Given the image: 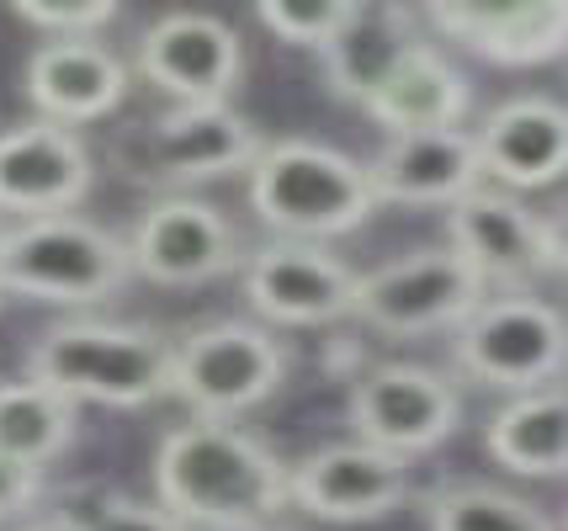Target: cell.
Here are the masks:
<instances>
[{
	"instance_id": "obj_1",
	"label": "cell",
	"mask_w": 568,
	"mask_h": 531,
	"mask_svg": "<svg viewBox=\"0 0 568 531\" xmlns=\"http://www.w3.org/2000/svg\"><path fill=\"white\" fill-rule=\"evenodd\" d=\"M154 506L186 531L276 527L287 515V462L229 420H192L160 441Z\"/></svg>"
},
{
	"instance_id": "obj_2",
	"label": "cell",
	"mask_w": 568,
	"mask_h": 531,
	"mask_svg": "<svg viewBox=\"0 0 568 531\" xmlns=\"http://www.w3.org/2000/svg\"><path fill=\"white\" fill-rule=\"evenodd\" d=\"M27 378L59 399L101 409H149L171 399V340L144 325L70 319L38 335L27 351Z\"/></svg>"
},
{
	"instance_id": "obj_3",
	"label": "cell",
	"mask_w": 568,
	"mask_h": 531,
	"mask_svg": "<svg viewBox=\"0 0 568 531\" xmlns=\"http://www.w3.org/2000/svg\"><path fill=\"white\" fill-rule=\"evenodd\" d=\"M245 176L250 207L276 239L324 245L335 234H356L377 213L367 165L320 139H272Z\"/></svg>"
},
{
	"instance_id": "obj_4",
	"label": "cell",
	"mask_w": 568,
	"mask_h": 531,
	"mask_svg": "<svg viewBox=\"0 0 568 531\" xmlns=\"http://www.w3.org/2000/svg\"><path fill=\"white\" fill-rule=\"evenodd\" d=\"M133 277L123 234L91 224L80 213L64 218H22L0 224V293L32 304H101L118 298Z\"/></svg>"
},
{
	"instance_id": "obj_5",
	"label": "cell",
	"mask_w": 568,
	"mask_h": 531,
	"mask_svg": "<svg viewBox=\"0 0 568 531\" xmlns=\"http://www.w3.org/2000/svg\"><path fill=\"white\" fill-rule=\"evenodd\" d=\"M287 388V346L266 325L219 319L171 346V399L197 420H240Z\"/></svg>"
},
{
	"instance_id": "obj_6",
	"label": "cell",
	"mask_w": 568,
	"mask_h": 531,
	"mask_svg": "<svg viewBox=\"0 0 568 531\" xmlns=\"http://www.w3.org/2000/svg\"><path fill=\"white\" fill-rule=\"evenodd\" d=\"M463 378L495 394H537L564 378V314L531 293H489L452 329Z\"/></svg>"
},
{
	"instance_id": "obj_7",
	"label": "cell",
	"mask_w": 568,
	"mask_h": 531,
	"mask_svg": "<svg viewBox=\"0 0 568 531\" xmlns=\"http://www.w3.org/2000/svg\"><path fill=\"white\" fill-rule=\"evenodd\" d=\"M484 298H489V287L468 261L452 245H430V251H409L367 277H356L351 319H362L377 335L415 340V335L457 329Z\"/></svg>"
},
{
	"instance_id": "obj_8",
	"label": "cell",
	"mask_w": 568,
	"mask_h": 531,
	"mask_svg": "<svg viewBox=\"0 0 568 531\" xmlns=\"http://www.w3.org/2000/svg\"><path fill=\"white\" fill-rule=\"evenodd\" d=\"M446 245L468 261L495 293H526L531 282L564 272V234L558 224L537 218L531 207L499 192V186H473L463 203L446 207Z\"/></svg>"
},
{
	"instance_id": "obj_9",
	"label": "cell",
	"mask_w": 568,
	"mask_h": 531,
	"mask_svg": "<svg viewBox=\"0 0 568 531\" xmlns=\"http://www.w3.org/2000/svg\"><path fill=\"white\" fill-rule=\"evenodd\" d=\"M351 426H356V441L409 462L457 436L463 394H457V382L430 367L383 361L351 388Z\"/></svg>"
},
{
	"instance_id": "obj_10",
	"label": "cell",
	"mask_w": 568,
	"mask_h": 531,
	"mask_svg": "<svg viewBox=\"0 0 568 531\" xmlns=\"http://www.w3.org/2000/svg\"><path fill=\"white\" fill-rule=\"evenodd\" d=\"M415 500V473L394 452H377L367 441H335L320 452L287 462V510H303L329 527L383 521Z\"/></svg>"
},
{
	"instance_id": "obj_11",
	"label": "cell",
	"mask_w": 568,
	"mask_h": 531,
	"mask_svg": "<svg viewBox=\"0 0 568 531\" xmlns=\"http://www.w3.org/2000/svg\"><path fill=\"white\" fill-rule=\"evenodd\" d=\"M261 150H266L261 127L234 106H171L144 127L128 176L154 186H197V181L245 176Z\"/></svg>"
},
{
	"instance_id": "obj_12",
	"label": "cell",
	"mask_w": 568,
	"mask_h": 531,
	"mask_svg": "<svg viewBox=\"0 0 568 531\" xmlns=\"http://www.w3.org/2000/svg\"><path fill=\"white\" fill-rule=\"evenodd\" d=\"M128 245V266L160 287H202L245 266L240 228L202 197H165L139 213Z\"/></svg>"
},
{
	"instance_id": "obj_13",
	"label": "cell",
	"mask_w": 568,
	"mask_h": 531,
	"mask_svg": "<svg viewBox=\"0 0 568 531\" xmlns=\"http://www.w3.org/2000/svg\"><path fill=\"white\" fill-rule=\"evenodd\" d=\"M250 308L282 329L341 325L356 308V272L324 245L303 239H272L240 266Z\"/></svg>"
},
{
	"instance_id": "obj_14",
	"label": "cell",
	"mask_w": 568,
	"mask_h": 531,
	"mask_svg": "<svg viewBox=\"0 0 568 531\" xmlns=\"http://www.w3.org/2000/svg\"><path fill=\"white\" fill-rule=\"evenodd\" d=\"M139 75L175 106H229L245 75V43L223 17L171 11L139 38Z\"/></svg>"
},
{
	"instance_id": "obj_15",
	"label": "cell",
	"mask_w": 568,
	"mask_h": 531,
	"mask_svg": "<svg viewBox=\"0 0 568 531\" xmlns=\"http://www.w3.org/2000/svg\"><path fill=\"white\" fill-rule=\"evenodd\" d=\"M91 150L80 133L59 123H17L0 133V213L22 218H64L91 197Z\"/></svg>"
},
{
	"instance_id": "obj_16",
	"label": "cell",
	"mask_w": 568,
	"mask_h": 531,
	"mask_svg": "<svg viewBox=\"0 0 568 531\" xmlns=\"http://www.w3.org/2000/svg\"><path fill=\"white\" fill-rule=\"evenodd\" d=\"M22 91L43 123L74 133V127L101 123L123 106L128 70L101 38H43V49L22 70Z\"/></svg>"
},
{
	"instance_id": "obj_17",
	"label": "cell",
	"mask_w": 568,
	"mask_h": 531,
	"mask_svg": "<svg viewBox=\"0 0 568 531\" xmlns=\"http://www.w3.org/2000/svg\"><path fill=\"white\" fill-rule=\"evenodd\" d=\"M473 154L484 186L499 192H542L558 186L568 171V118L552 96H516L495 106L473 133Z\"/></svg>"
},
{
	"instance_id": "obj_18",
	"label": "cell",
	"mask_w": 568,
	"mask_h": 531,
	"mask_svg": "<svg viewBox=\"0 0 568 531\" xmlns=\"http://www.w3.org/2000/svg\"><path fill=\"white\" fill-rule=\"evenodd\" d=\"M367 186L377 207H452L473 186H484L468 127H430V133H394L367 165Z\"/></svg>"
},
{
	"instance_id": "obj_19",
	"label": "cell",
	"mask_w": 568,
	"mask_h": 531,
	"mask_svg": "<svg viewBox=\"0 0 568 531\" xmlns=\"http://www.w3.org/2000/svg\"><path fill=\"white\" fill-rule=\"evenodd\" d=\"M430 32L446 43H463L468 53L526 70V64H552L564 59L568 43V6L558 0H531V6H463V0H430L425 6Z\"/></svg>"
},
{
	"instance_id": "obj_20",
	"label": "cell",
	"mask_w": 568,
	"mask_h": 531,
	"mask_svg": "<svg viewBox=\"0 0 568 531\" xmlns=\"http://www.w3.org/2000/svg\"><path fill=\"white\" fill-rule=\"evenodd\" d=\"M473 102L468 75L446 59L436 43H409L394 59V70L372 85V96L362 102L377 127L394 133H430V127H463Z\"/></svg>"
},
{
	"instance_id": "obj_21",
	"label": "cell",
	"mask_w": 568,
	"mask_h": 531,
	"mask_svg": "<svg viewBox=\"0 0 568 531\" xmlns=\"http://www.w3.org/2000/svg\"><path fill=\"white\" fill-rule=\"evenodd\" d=\"M484 452L520 479H564L568 462V399L564 388L516 394L484 430Z\"/></svg>"
},
{
	"instance_id": "obj_22",
	"label": "cell",
	"mask_w": 568,
	"mask_h": 531,
	"mask_svg": "<svg viewBox=\"0 0 568 531\" xmlns=\"http://www.w3.org/2000/svg\"><path fill=\"white\" fill-rule=\"evenodd\" d=\"M409 43H420V38H415V17L404 6H362L356 22L335 38V49L324 53L335 96L362 106L372 96V85L394 70V59Z\"/></svg>"
},
{
	"instance_id": "obj_23",
	"label": "cell",
	"mask_w": 568,
	"mask_h": 531,
	"mask_svg": "<svg viewBox=\"0 0 568 531\" xmlns=\"http://www.w3.org/2000/svg\"><path fill=\"white\" fill-rule=\"evenodd\" d=\"M74 430H80V409L53 388L32 378L0 382V457H17L43 473L53 457L70 452Z\"/></svg>"
},
{
	"instance_id": "obj_24",
	"label": "cell",
	"mask_w": 568,
	"mask_h": 531,
	"mask_svg": "<svg viewBox=\"0 0 568 531\" xmlns=\"http://www.w3.org/2000/svg\"><path fill=\"white\" fill-rule=\"evenodd\" d=\"M425 527L430 531H564L558 515L520 500L499 483H452L425 500Z\"/></svg>"
},
{
	"instance_id": "obj_25",
	"label": "cell",
	"mask_w": 568,
	"mask_h": 531,
	"mask_svg": "<svg viewBox=\"0 0 568 531\" xmlns=\"http://www.w3.org/2000/svg\"><path fill=\"white\" fill-rule=\"evenodd\" d=\"M356 11H362V6H351V0H261V6H255L261 27L272 32L276 43L314 49V53L335 49V38L356 22Z\"/></svg>"
},
{
	"instance_id": "obj_26",
	"label": "cell",
	"mask_w": 568,
	"mask_h": 531,
	"mask_svg": "<svg viewBox=\"0 0 568 531\" xmlns=\"http://www.w3.org/2000/svg\"><path fill=\"white\" fill-rule=\"evenodd\" d=\"M11 17L49 38H101L123 17V6L118 0H17Z\"/></svg>"
},
{
	"instance_id": "obj_27",
	"label": "cell",
	"mask_w": 568,
	"mask_h": 531,
	"mask_svg": "<svg viewBox=\"0 0 568 531\" xmlns=\"http://www.w3.org/2000/svg\"><path fill=\"white\" fill-rule=\"evenodd\" d=\"M64 531H186L171 510H160L154 500H133V494H106L85 515L59 521Z\"/></svg>"
},
{
	"instance_id": "obj_28",
	"label": "cell",
	"mask_w": 568,
	"mask_h": 531,
	"mask_svg": "<svg viewBox=\"0 0 568 531\" xmlns=\"http://www.w3.org/2000/svg\"><path fill=\"white\" fill-rule=\"evenodd\" d=\"M43 500V473L17 457H0V521H22Z\"/></svg>"
},
{
	"instance_id": "obj_29",
	"label": "cell",
	"mask_w": 568,
	"mask_h": 531,
	"mask_svg": "<svg viewBox=\"0 0 568 531\" xmlns=\"http://www.w3.org/2000/svg\"><path fill=\"white\" fill-rule=\"evenodd\" d=\"M17 531H64L59 521H27V527H17Z\"/></svg>"
},
{
	"instance_id": "obj_30",
	"label": "cell",
	"mask_w": 568,
	"mask_h": 531,
	"mask_svg": "<svg viewBox=\"0 0 568 531\" xmlns=\"http://www.w3.org/2000/svg\"><path fill=\"white\" fill-rule=\"evenodd\" d=\"M234 531H282V527H234Z\"/></svg>"
},
{
	"instance_id": "obj_31",
	"label": "cell",
	"mask_w": 568,
	"mask_h": 531,
	"mask_svg": "<svg viewBox=\"0 0 568 531\" xmlns=\"http://www.w3.org/2000/svg\"><path fill=\"white\" fill-rule=\"evenodd\" d=\"M0 304H6V293H0Z\"/></svg>"
}]
</instances>
